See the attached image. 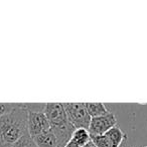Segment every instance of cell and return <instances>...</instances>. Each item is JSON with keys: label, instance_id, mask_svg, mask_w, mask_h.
<instances>
[{"label": "cell", "instance_id": "obj_1", "mask_svg": "<svg viewBox=\"0 0 147 147\" xmlns=\"http://www.w3.org/2000/svg\"><path fill=\"white\" fill-rule=\"evenodd\" d=\"M27 131V110L25 104L13 107L0 117V147L15 143Z\"/></svg>", "mask_w": 147, "mask_h": 147}, {"label": "cell", "instance_id": "obj_2", "mask_svg": "<svg viewBox=\"0 0 147 147\" xmlns=\"http://www.w3.org/2000/svg\"><path fill=\"white\" fill-rule=\"evenodd\" d=\"M69 122L76 129L88 130L91 117L86 110L85 103H63Z\"/></svg>", "mask_w": 147, "mask_h": 147}, {"label": "cell", "instance_id": "obj_3", "mask_svg": "<svg viewBox=\"0 0 147 147\" xmlns=\"http://www.w3.org/2000/svg\"><path fill=\"white\" fill-rule=\"evenodd\" d=\"M49 129L51 125L43 111L27 110V131L31 137L36 136Z\"/></svg>", "mask_w": 147, "mask_h": 147}, {"label": "cell", "instance_id": "obj_4", "mask_svg": "<svg viewBox=\"0 0 147 147\" xmlns=\"http://www.w3.org/2000/svg\"><path fill=\"white\" fill-rule=\"evenodd\" d=\"M117 125V117L113 112L109 111L107 114L91 119L89 133L90 135H103Z\"/></svg>", "mask_w": 147, "mask_h": 147}, {"label": "cell", "instance_id": "obj_5", "mask_svg": "<svg viewBox=\"0 0 147 147\" xmlns=\"http://www.w3.org/2000/svg\"><path fill=\"white\" fill-rule=\"evenodd\" d=\"M43 113L49 120L51 128L61 126L69 122L63 103H47Z\"/></svg>", "mask_w": 147, "mask_h": 147}, {"label": "cell", "instance_id": "obj_6", "mask_svg": "<svg viewBox=\"0 0 147 147\" xmlns=\"http://www.w3.org/2000/svg\"><path fill=\"white\" fill-rule=\"evenodd\" d=\"M51 129L53 132V134H55V139H57V147H65V144L71 139L73 133L76 130V128L69 122L65 123L63 125H61V126L53 127Z\"/></svg>", "mask_w": 147, "mask_h": 147}, {"label": "cell", "instance_id": "obj_7", "mask_svg": "<svg viewBox=\"0 0 147 147\" xmlns=\"http://www.w3.org/2000/svg\"><path fill=\"white\" fill-rule=\"evenodd\" d=\"M91 141L90 133L86 129H76L65 147H84Z\"/></svg>", "mask_w": 147, "mask_h": 147}, {"label": "cell", "instance_id": "obj_8", "mask_svg": "<svg viewBox=\"0 0 147 147\" xmlns=\"http://www.w3.org/2000/svg\"><path fill=\"white\" fill-rule=\"evenodd\" d=\"M104 135L109 140L111 147H121L127 138L126 133L123 132L122 129L118 125H116L113 128H111L110 130H108Z\"/></svg>", "mask_w": 147, "mask_h": 147}, {"label": "cell", "instance_id": "obj_9", "mask_svg": "<svg viewBox=\"0 0 147 147\" xmlns=\"http://www.w3.org/2000/svg\"><path fill=\"white\" fill-rule=\"evenodd\" d=\"M36 147H57V139L51 129L32 137Z\"/></svg>", "mask_w": 147, "mask_h": 147}, {"label": "cell", "instance_id": "obj_10", "mask_svg": "<svg viewBox=\"0 0 147 147\" xmlns=\"http://www.w3.org/2000/svg\"><path fill=\"white\" fill-rule=\"evenodd\" d=\"M86 110L91 118H96L109 112L104 103H85Z\"/></svg>", "mask_w": 147, "mask_h": 147}, {"label": "cell", "instance_id": "obj_11", "mask_svg": "<svg viewBox=\"0 0 147 147\" xmlns=\"http://www.w3.org/2000/svg\"><path fill=\"white\" fill-rule=\"evenodd\" d=\"M8 147H36V145L33 141V138L29 135L28 131H26L16 142Z\"/></svg>", "mask_w": 147, "mask_h": 147}, {"label": "cell", "instance_id": "obj_12", "mask_svg": "<svg viewBox=\"0 0 147 147\" xmlns=\"http://www.w3.org/2000/svg\"><path fill=\"white\" fill-rule=\"evenodd\" d=\"M91 141L96 147H111L107 137L103 135H90Z\"/></svg>", "mask_w": 147, "mask_h": 147}, {"label": "cell", "instance_id": "obj_13", "mask_svg": "<svg viewBox=\"0 0 147 147\" xmlns=\"http://www.w3.org/2000/svg\"><path fill=\"white\" fill-rule=\"evenodd\" d=\"M12 107L13 104H3V103H0V117L3 116L6 112H8Z\"/></svg>", "mask_w": 147, "mask_h": 147}, {"label": "cell", "instance_id": "obj_14", "mask_svg": "<svg viewBox=\"0 0 147 147\" xmlns=\"http://www.w3.org/2000/svg\"><path fill=\"white\" fill-rule=\"evenodd\" d=\"M84 147H96V146H95V145L93 144V143H92V141H90V142H89L88 144H87L86 146H84Z\"/></svg>", "mask_w": 147, "mask_h": 147}, {"label": "cell", "instance_id": "obj_15", "mask_svg": "<svg viewBox=\"0 0 147 147\" xmlns=\"http://www.w3.org/2000/svg\"><path fill=\"white\" fill-rule=\"evenodd\" d=\"M143 147H147V146H143Z\"/></svg>", "mask_w": 147, "mask_h": 147}]
</instances>
